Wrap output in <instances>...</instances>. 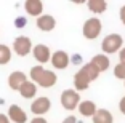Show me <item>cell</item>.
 I'll return each mask as SVG.
<instances>
[{
    "label": "cell",
    "mask_w": 125,
    "mask_h": 123,
    "mask_svg": "<svg viewBox=\"0 0 125 123\" xmlns=\"http://www.w3.org/2000/svg\"><path fill=\"white\" fill-rule=\"evenodd\" d=\"M29 77H31V80H32L34 83L42 86V88H52V86H55L56 82H58L56 74L52 72V70H47L43 66H40V64L34 66L32 69H31Z\"/></svg>",
    "instance_id": "6da1fadb"
},
{
    "label": "cell",
    "mask_w": 125,
    "mask_h": 123,
    "mask_svg": "<svg viewBox=\"0 0 125 123\" xmlns=\"http://www.w3.org/2000/svg\"><path fill=\"white\" fill-rule=\"evenodd\" d=\"M122 48H124V38L120 34H109L103 38L101 50L104 54H112L115 51H120Z\"/></svg>",
    "instance_id": "7a4b0ae2"
},
{
    "label": "cell",
    "mask_w": 125,
    "mask_h": 123,
    "mask_svg": "<svg viewBox=\"0 0 125 123\" xmlns=\"http://www.w3.org/2000/svg\"><path fill=\"white\" fill-rule=\"evenodd\" d=\"M101 30H103V24H101V21H99L96 16L87 19V21L83 22V27H82V34H83V37L87 40L98 38L99 34H101Z\"/></svg>",
    "instance_id": "3957f363"
},
{
    "label": "cell",
    "mask_w": 125,
    "mask_h": 123,
    "mask_svg": "<svg viewBox=\"0 0 125 123\" xmlns=\"http://www.w3.org/2000/svg\"><path fill=\"white\" fill-rule=\"evenodd\" d=\"M61 105L62 109H66V110H74L75 107H79V104H80V94H79V91L75 90H64L61 93Z\"/></svg>",
    "instance_id": "277c9868"
},
{
    "label": "cell",
    "mask_w": 125,
    "mask_h": 123,
    "mask_svg": "<svg viewBox=\"0 0 125 123\" xmlns=\"http://www.w3.org/2000/svg\"><path fill=\"white\" fill-rule=\"evenodd\" d=\"M32 42H31L29 37L26 35H19L15 38L13 42V51H15L18 56H27V54L32 51Z\"/></svg>",
    "instance_id": "5b68a950"
},
{
    "label": "cell",
    "mask_w": 125,
    "mask_h": 123,
    "mask_svg": "<svg viewBox=\"0 0 125 123\" xmlns=\"http://www.w3.org/2000/svg\"><path fill=\"white\" fill-rule=\"evenodd\" d=\"M52 109V101L45 96H40V98L34 99V102L31 104V112L34 114L35 117H40V115H45Z\"/></svg>",
    "instance_id": "8992f818"
},
{
    "label": "cell",
    "mask_w": 125,
    "mask_h": 123,
    "mask_svg": "<svg viewBox=\"0 0 125 123\" xmlns=\"http://www.w3.org/2000/svg\"><path fill=\"white\" fill-rule=\"evenodd\" d=\"M50 61H52V64H53L55 69L62 70V69H66L67 66H69L71 58H69V54H67L66 51L58 50V51H55V53L52 54V59H50Z\"/></svg>",
    "instance_id": "52a82bcc"
},
{
    "label": "cell",
    "mask_w": 125,
    "mask_h": 123,
    "mask_svg": "<svg viewBox=\"0 0 125 123\" xmlns=\"http://www.w3.org/2000/svg\"><path fill=\"white\" fill-rule=\"evenodd\" d=\"M27 82V75L21 70H15L8 75V86L15 91H19V88Z\"/></svg>",
    "instance_id": "ba28073f"
},
{
    "label": "cell",
    "mask_w": 125,
    "mask_h": 123,
    "mask_svg": "<svg viewBox=\"0 0 125 123\" xmlns=\"http://www.w3.org/2000/svg\"><path fill=\"white\" fill-rule=\"evenodd\" d=\"M32 54H34V58H35V61L40 62V66H42V64H45V62H48L50 59H52V53H50V48H48L47 45H43V43L35 45V47L32 48Z\"/></svg>",
    "instance_id": "9c48e42d"
},
{
    "label": "cell",
    "mask_w": 125,
    "mask_h": 123,
    "mask_svg": "<svg viewBox=\"0 0 125 123\" xmlns=\"http://www.w3.org/2000/svg\"><path fill=\"white\" fill-rule=\"evenodd\" d=\"M7 117L10 118V122H13V123H26L27 122L26 110H22V109L19 107V105H16V104H13V105L8 107Z\"/></svg>",
    "instance_id": "30bf717a"
},
{
    "label": "cell",
    "mask_w": 125,
    "mask_h": 123,
    "mask_svg": "<svg viewBox=\"0 0 125 123\" xmlns=\"http://www.w3.org/2000/svg\"><path fill=\"white\" fill-rule=\"evenodd\" d=\"M24 10H26V13L29 16L39 18L43 13V3H42L40 0H26L24 2Z\"/></svg>",
    "instance_id": "8fae6325"
},
{
    "label": "cell",
    "mask_w": 125,
    "mask_h": 123,
    "mask_svg": "<svg viewBox=\"0 0 125 123\" xmlns=\"http://www.w3.org/2000/svg\"><path fill=\"white\" fill-rule=\"evenodd\" d=\"M56 27V19L50 15H42L37 18V29H40L42 32H50Z\"/></svg>",
    "instance_id": "7c38bea8"
},
{
    "label": "cell",
    "mask_w": 125,
    "mask_h": 123,
    "mask_svg": "<svg viewBox=\"0 0 125 123\" xmlns=\"http://www.w3.org/2000/svg\"><path fill=\"white\" fill-rule=\"evenodd\" d=\"M90 62H92V64L95 66L96 69H98V72H99V74H101V72H106V70L109 69V66H111L109 58H107V54H104V53L95 54Z\"/></svg>",
    "instance_id": "4fadbf2b"
},
{
    "label": "cell",
    "mask_w": 125,
    "mask_h": 123,
    "mask_svg": "<svg viewBox=\"0 0 125 123\" xmlns=\"http://www.w3.org/2000/svg\"><path fill=\"white\" fill-rule=\"evenodd\" d=\"M79 112H80L82 117H90L92 118L93 115L96 114V110H98V107H96V104L93 101H80V104H79Z\"/></svg>",
    "instance_id": "5bb4252c"
},
{
    "label": "cell",
    "mask_w": 125,
    "mask_h": 123,
    "mask_svg": "<svg viewBox=\"0 0 125 123\" xmlns=\"http://www.w3.org/2000/svg\"><path fill=\"white\" fill-rule=\"evenodd\" d=\"M19 94H21L24 99H32V98H35V94H37V85L34 83L32 80H27L26 83L19 88Z\"/></svg>",
    "instance_id": "9a60e30c"
},
{
    "label": "cell",
    "mask_w": 125,
    "mask_h": 123,
    "mask_svg": "<svg viewBox=\"0 0 125 123\" xmlns=\"http://www.w3.org/2000/svg\"><path fill=\"white\" fill-rule=\"evenodd\" d=\"M93 123H114V117L107 109H98L96 114L92 117Z\"/></svg>",
    "instance_id": "2e32d148"
},
{
    "label": "cell",
    "mask_w": 125,
    "mask_h": 123,
    "mask_svg": "<svg viewBox=\"0 0 125 123\" xmlns=\"http://www.w3.org/2000/svg\"><path fill=\"white\" fill-rule=\"evenodd\" d=\"M90 82L87 77L83 75V74L79 70L75 75H74V85H75V91H83V90H88V86H90Z\"/></svg>",
    "instance_id": "e0dca14e"
},
{
    "label": "cell",
    "mask_w": 125,
    "mask_h": 123,
    "mask_svg": "<svg viewBox=\"0 0 125 123\" xmlns=\"http://www.w3.org/2000/svg\"><path fill=\"white\" fill-rule=\"evenodd\" d=\"M88 10L95 15H101L107 10V2L106 0H88Z\"/></svg>",
    "instance_id": "ac0fdd59"
},
{
    "label": "cell",
    "mask_w": 125,
    "mask_h": 123,
    "mask_svg": "<svg viewBox=\"0 0 125 123\" xmlns=\"http://www.w3.org/2000/svg\"><path fill=\"white\" fill-rule=\"evenodd\" d=\"M80 72L83 74V75L87 77V78H88L90 82H95V80L98 78V75H99L98 69H96V67L92 64V62H87V64H83V66H82Z\"/></svg>",
    "instance_id": "d6986e66"
},
{
    "label": "cell",
    "mask_w": 125,
    "mask_h": 123,
    "mask_svg": "<svg viewBox=\"0 0 125 123\" xmlns=\"http://www.w3.org/2000/svg\"><path fill=\"white\" fill-rule=\"evenodd\" d=\"M11 59V48L5 43H0V66L8 64Z\"/></svg>",
    "instance_id": "ffe728a7"
},
{
    "label": "cell",
    "mask_w": 125,
    "mask_h": 123,
    "mask_svg": "<svg viewBox=\"0 0 125 123\" xmlns=\"http://www.w3.org/2000/svg\"><path fill=\"white\" fill-rule=\"evenodd\" d=\"M114 77L125 82V64L124 62H119V64L114 67Z\"/></svg>",
    "instance_id": "44dd1931"
},
{
    "label": "cell",
    "mask_w": 125,
    "mask_h": 123,
    "mask_svg": "<svg viewBox=\"0 0 125 123\" xmlns=\"http://www.w3.org/2000/svg\"><path fill=\"white\" fill-rule=\"evenodd\" d=\"M15 24H16V27H18V29H21V27H24V26L27 24V19L24 18V16H19V18H16Z\"/></svg>",
    "instance_id": "7402d4cb"
},
{
    "label": "cell",
    "mask_w": 125,
    "mask_h": 123,
    "mask_svg": "<svg viewBox=\"0 0 125 123\" xmlns=\"http://www.w3.org/2000/svg\"><path fill=\"white\" fill-rule=\"evenodd\" d=\"M119 16H120V21H122V24L125 26V5H122V7H120V11H119Z\"/></svg>",
    "instance_id": "603a6c76"
},
{
    "label": "cell",
    "mask_w": 125,
    "mask_h": 123,
    "mask_svg": "<svg viewBox=\"0 0 125 123\" xmlns=\"http://www.w3.org/2000/svg\"><path fill=\"white\" fill-rule=\"evenodd\" d=\"M31 123H48L47 118H43V117H35V118L31 120Z\"/></svg>",
    "instance_id": "cb8c5ba5"
},
{
    "label": "cell",
    "mask_w": 125,
    "mask_h": 123,
    "mask_svg": "<svg viewBox=\"0 0 125 123\" xmlns=\"http://www.w3.org/2000/svg\"><path fill=\"white\" fill-rule=\"evenodd\" d=\"M119 110H120V112L125 115V96L120 99V102H119Z\"/></svg>",
    "instance_id": "d4e9b609"
},
{
    "label": "cell",
    "mask_w": 125,
    "mask_h": 123,
    "mask_svg": "<svg viewBox=\"0 0 125 123\" xmlns=\"http://www.w3.org/2000/svg\"><path fill=\"white\" fill-rule=\"evenodd\" d=\"M62 123H77V120H75V117L69 115V117H66V118L62 120Z\"/></svg>",
    "instance_id": "484cf974"
},
{
    "label": "cell",
    "mask_w": 125,
    "mask_h": 123,
    "mask_svg": "<svg viewBox=\"0 0 125 123\" xmlns=\"http://www.w3.org/2000/svg\"><path fill=\"white\" fill-rule=\"evenodd\" d=\"M119 59H120V62H124V64H125V47L119 51Z\"/></svg>",
    "instance_id": "4316f807"
},
{
    "label": "cell",
    "mask_w": 125,
    "mask_h": 123,
    "mask_svg": "<svg viewBox=\"0 0 125 123\" xmlns=\"http://www.w3.org/2000/svg\"><path fill=\"white\" fill-rule=\"evenodd\" d=\"M0 123H10V118L5 114H0Z\"/></svg>",
    "instance_id": "83f0119b"
},
{
    "label": "cell",
    "mask_w": 125,
    "mask_h": 123,
    "mask_svg": "<svg viewBox=\"0 0 125 123\" xmlns=\"http://www.w3.org/2000/svg\"><path fill=\"white\" fill-rule=\"evenodd\" d=\"M124 86H125V82H124Z\"/></svg>",
    "instance_id": "f1b7e54d"
}]
</instances>
